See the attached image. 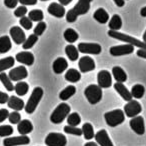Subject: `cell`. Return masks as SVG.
I'll return each mask as SVG.
<instances>
[{
    "mask_svg": "<svg viewBox=\"0 0 146 146\" xmlns=\"http://www.w3.org/2000/svg\"><path fill=\"white\" fill-rule=\"evenodd\" d=\"M108 35L114 39L123 41V42H126L127 44H131L132 46H137L139 49H144V50H146V43H144L143 41H140V40H138V39L134 38V37L130 36V35L125 34V33H121V32H119V31L109 30L108 31Z\"/></svg>",
    "mask_w": 146,
    "mask_h": 146,
    "instance_id": "1",
    "label": "cell"
},
{
    "mask_svg": "<svg viewBox=\"0 0 146 146\" xmlns=\"http://www.w3.org/2000/svg\"><path fill=\"white\" fill-rule=\"evenodd\" d=\"M70 106L66 104L65 102L60 103L57 105V107L54 109L50 116V121L54 124H60L65 120V118L68 117L70 114Z\"/></svg>",
    "mask_w": 146,
    "mask_h": 146,
    "instance_id": "2",
    "label": "cell"
},
{
    "mask_svg": "<svg viewBox=\"0 0 146 146\" xmlns=\"http://www.w3.org/2000/svg\"><path fill=\"white\" fill-rule=\"evenodd\" d=\"M43 97V89L41 87H35L33 92L31 93L27 103L25 104V112L31 114L36 110L39 102L41 101V98Z\"/></svg>",
    "mask_w": 146,
    "mask_h": 146,
    "instance_id": "3",
    "label": "cell"
},
{
    "mask_svg": "<svg viewBox=\"0 0 146 146\" xmlns=\"http://www.w3.org/2000/svg\"><path fill=\"white\" fill-rule=\"evenodd\" d=\"M104 119H105L108 126L116 127V126L120 125L124 122L125 114H124V111H122L121 109H115L112 110V111L106 112L104 114Z\"/></svg>",
    "mask_w": 146,
    "mask_h": 146,
    "instance_id": "4",
    "label": "cell"
},
{
    "mask_svg": "<svg viewBox=\"0 0 146 146\" xmlns=\"http://www.w3.org/2000/svg\"><path fill=\"white\" fill-rule=\"evenodd\" d=\"M84 95L90 104L92 105L97 104L102 99V88H100L96 84H91L85 88Z\"/></svg>",
    "mask_w": 146,
    "mask_h": 146,
    "instance_id": "5",
    "label": "cell"
},
{
    "mask_svg": "<svg viewBox=\"0 0 146 146\" xmlns=\"http://www.w3.org/2000/svg\"><path fill=\"white\" fill-rule=\"evenodd\" d=\"M45 144L47 146H66L67 139L63 134L51 132L45 138Z\"/></svg>",
    "mask_w": 146,
    "mask_h": 146,
    "instance_id": "6",
    "label": "cell"
},
{
    "mask_svg": "<svg viewBox=\"0 0 146 146\" xmlns=\"http://www.w3.org/2000/svg\"><path fill=\"white\" fill-rule=\"evenodd\" d=\"M91 1L92 0H78V2L75 4V6L70 9V12L77 18L80 15L86 14L90 9Z\"/></svg>",
    "mask_w": 146,
    "mask_h": 146,
    "instance_id": "7",
    "label": "cell"
},
{
    "mask_svg": "<svg viewBox=\"0 0 146 146\" xmlns=\"http://www.w3.org/2000/svg\"><path fill=\"white\" fill-rule=\"evenodd\" d=\"M78 51H80L81 53H85V54H94L98 55L101 53L102 48L99 44L97 43H86V42H81L78 44L77 47Z\"/></svg>",
    "mask_w": 146,
    "mask_h": 146,
    "instance_id": "8",
    "label": "cell"
},
{
    "mask_svg": "<svg viewBox=\"0 0 146 146\" xmlns=\"http://www.w3.org/2000/svg\"><path fill=\"white\" fill-rule=\"evenodd\" d=\"M142 111L141 104L137 101V100H133L127 102L125 106H124V113L126 114V116L130 118H134L136 116H138V114Z\"/></svg>",
    "mask_w": 146,
    "mask_h": 146,
    "instance_id": "9",
    "label": "cell"
},
{
    "mask_svg": "<svg viewBox=\"0 0 146 146\" xmlns=\"http://www.w3.org/2000/svg\"><path fill=\"white\" fill-rule=\"evenodd\" d=\"M9 78L11 81H19L25 79L28 76V71L25 68V66H18L15 68L11 69L9 71Z\"/></svg>",
    "mask_w": 146,
    "mask_h": 146,
    "instance_id": "10",
    "label": "cell"
},
{
    "mask_svg": "<svg viewBox=\"0 0 146 146\" xmlns=\"http://www.w3.org/2000/svg\"><path fill=\"white\" fill-rule=\"evenodd\" d=\"M134 46L131 44H124V45H117V46H112L109 49V52L112 56H122V55H128L133 53Z\"/></svg>",
    "mask_w": 146,
    "mask_h": 146,
    "instance_id": "11",
    "label": "cell"
},
{
    "mask_svg": "<svg viewBox=\"0 0 146 146\" xmlns=\"http://www.w3.org/2000/svg\"><path fill=\"white\" fill-rule=\"evenodd\" d=\"M30 143V139L26 135L15 136V137H7L3 140L4 146H18V145H27Z\"/></svg>",
    "mask_w": 146,
    "mask_h": 146,
    "instance_id": "12",
    "label": "cell"
},
{
    "mask_svg": "<svg viewBox=\"0 0 146 146\" xmlns=\"http://www.w3.org/2000/svg\"><path fill=\"white\" fill-rule=\"evenodd\" d=\"M97 82L100 88H109L112 85L111 73L107 70H101L97 74Z\"/></svg>",
    "mask_w": 146,
    "mask_h": 146,
    "instance_id": "13",
    "label": "cell"
},
{
    "mask_svg": "<svg viewBox=\"0 0 146 146\" xmlns=\"http://www.w3.org/2000/svg\"><path fill=\"white\" fill-rule=\"evenodd\" d=\"M130 127L131 129L138 135H143L145 132V122L144 118L142 116H136L134 118H131L130 120Z\"/></svg>",
    "mask_w": 146,
    "mask_h": 146,
    "instance_id": "14",
    "label": "cell"
},
{
    "mask_svg": "<svg viewBox=\"0 0 146 146\" xmlns=\"http://www.w3.org/2000/svg\"><path fill=\"white\" fill-rule=\"evenodd\" d=\"M78 67L81 73H86L92 71L95 69V62L94 60L89 56H83L79 59L78 62Z\"/></svg>",
    "mask_w": 146,
    "mask_h": 146,
    "instance_id": "15",
    "label": "cell"
},
{
    "mask_svg": "<svg viewBox=\"0 0 146 146\" xmlns=\"http://www.w3.org/2000/svg\"><path fill=\"white\" fill-rule=\"evenodd\" d=\"M10 36L12 38V40L14 41V43H16L17 45L23 44L25 42V33L23 31V29H21L18 26H13L10 29Z\"/></svg>",
    "mask_w": 146,
    "mask_h": 146,
    "instance_id": "16",
    "label": "cell"
},
{
    "mask_svg": "<svg viewBox=\"0 0 146 146\" xmlns=\"http://www.w3.org/2000/svg\"><path fill=\"white\" fill-rule=\"evenodd\" d=\"M94 138H95V140H96V143L100 146H114L113 142L110 139L107 131L104 129L98 131L97 133L95 134Z\"/></svg>",
    "mask_w": 146,
    "mask_h": 146,
    "instance_id": "17",
    "label": "cell"
},
{
    "mask_svg": "<svg viewBox=\"0 0 146 146\" xmlns=\"http://www.w3.org/2000/svg\"><path fill=\"white\" fill-rule=\"evenodd\" d=\"M48 13H50L52 16L57 18H62L65 16V7L57 2H52L47 8Z\"/></svg>",
    "mask_w": 146,
    "mask_h": 146,
    "instance_id": "18",
    "label": "cell"
},
{
    "mask_svg": "<svg viewBox=\"0 0 146 146\" xmlns=\"http://www.w3.org/2000/svg\"><path fill=\"white\" fill-rule=\"evenodd\" d=\"M15 59H16L18 62L22 63V64L28 65V66H31V65L34 63V55L31 52H28V51H23V52H18L15 56Z\"/></svg>",
    "mask_w": 146,
    "mask_h": 146,
    "instance_id": "19",
    "label": "cell"
},
{
    "mask_svg": "<svg viewBox=\"0 0 146 146\" xmlns=\"http://www.w3.org/2000/svg\"><path fill=\"white\" fill-rule=\"evenodd\" d=\"M113 86H114V89L116 90V92H117L125 101H127V102L131 101L132 100L131 92L127 89V87H126L123 83H118V82H116Z\"/></svg>",
    "mask_w": 146,
    "mask_h": 146,
    "instance_id": "20",
    "label": "cell"
},
{
    "mask_svg": "<svg viewBox=\"0 0 146 146\" xmlns=\"http://www.w3.org/2000/svg\"><path fill=\"white\" fill-rule=\"evenodd\" d=\"M67 67H68V62L63 57H58L57 59H55L52 64V69L54 71V73H56V74L63 73L67 69Z\"/></svg>",
    "mask_w": 146,
    "mask_h": 146,
    "instance_id": "21",
    "label": "cell"
},
{
    "mask_svg": "<svg viewBox=\"0 0 146 146\" xmlns=\"http://www.w3.org/2000/svg\"><path fill=\"white\" fill-rule=\"evenodd\" d=\"M7 105L9 108L13 109L14 111H20V110L24 109V101L21 98L16 97V96H10L7 102Z\"/></svg>",
    "mask_w": 146,
    "mask_h": 146,
    "instance_id": "22",
    "label": "cell"
},
{
    "mask_svg": "<svg viewBox=\"0 0 146 146\" xmlns=\"http://www.w3.org/2000/svg\"><path fill=\"white\" fill-rule=\"evenodd\" d=\"M112 75H113L114 79L118 82V83H123L127 80V74L126 72L119 66H114L112 68Z\"/></svg>",
    "mask_w": 146,
    "mask_h": 146,
    "instance_id": "23",
    "label": "cell"
},
{
    "mask_svg": "<svg viewBox=\"0 0 146 146\" xmlns=\"http://www.w3.org/2000/svg\"><path fill=\"white\" fill-rule=\"evenodd\" d=\"M18 132L21 134V135H27V134L31 133L33 130V125L31 123V121L27 119H24V120H21L20 122L18 123Z\"/></svg>",
    "mask_w": 146,
    "mask_h": 146,
    "instance_id": "24",
    "label": "cell"
},
{
    "mask_svg": "<svg viewBox=\"0 0 146 146\" xmlns=\"http://www.w3.org/2000/svg\"><path fill=\"white\" fill-rule=\"evenodd\" d=\"M93 18L95 19L97 22L101 23V24H105L106 22L109 21V14L106 12L104 8H98L97 10L94 12Z\"/></svg>",
    "mask_w": 146,
    "mask_h": 146,
    "instance_id": "25",
    "label": "cell"
},
{
    "mask_svg": "<svg viewBox=\"0 0 146 146\" xmlns=\"http://www.w3.org/2000/svg\"><path fill=\"white\" fill-rule=\"evenodd\" d=\"M65 79L68 82H71V83H75V82H78L81 79V74H80L79 71L74 68L68 69L65 73Z\"/></svg>",
    "mask_w": 146,
    "mask_h": 146,
    "instance_id": "26",
    "label": "cell"
},
{
    "mask_svg": "<svg viewBox=\"0 0 146 146\" xmlns=\"http://www.w3.org/2000/svg\"><path fill=\"white\" fill-rule=\"evenodd\" d=\"M76 93V87L73 85H69L67 87H65V89H63L62 91L59 93V98L62 101H66L70 97H72L74 94Z\"/></svg>",
    "mask_w": 146,
    "mask_h": 146,
    "instance_id": "27",
    "label": "cell"
},
{
    "mask_svg": "<svg viewBox=\"0 0 146 146\" xmlns=\"http://www.w3.org/2000/svg\"><path fill=\"white\" fill-rule=\"evenodd\" d=\"M65 53H66L69 60L71 61H76L79 57V51L74 45H67L65 47Z\"/></svg>",
    "mask_w": 146,
    "mask_h": 146,
    "instance_id": "28",
    "label": "cell"
},
{
    "mask_svg": "<svg viewBox=\"0 0 146 146\" xmlns=\"http://www.w3.org/2000/svg\"><path fill=\"white\" fill-rule=\"evenodd\" d=\"M108 26H109L110 30L112 31H118L122 26V20L121 17L118 14H114L113 16L111 17L109 23H108Z\"/></svg>",
    "mask_w": 146,
    "mask_h": 146,
    "instance_id": "29",
    "label": "cell"
},
{
    "mask_svg": "<svg viewBox=\"0 0 146 146\" xmlns=\"http://www.w3.org/2000/svg\"><path fill=\"white\" fill-rule=\"evenodd\" d=\"M82 135L84 136L86 140H91L92 138H94L95 136V133H94V129L92 124L90 123H84L82 125Z\"/></svg>",
    "mask_w": 146,
    "mask_h": 146,
    "instance_id": "30",
    "label": "cell"
},
{
    "mask_svg": "<svg viewBox=\"0 0 146 146\" xmlns=\"http://www.w3.org/2000/svg\"><path fill=\"white\" fill-rule=\"evenodd\" d=\"M12 47V44H11V40L9 38V36H2L0 37V53H6L8 52L9 50Z\"/></svg>",
    "mask_w": 146,
    "mask_h": 146,
    "instance_id": "31",
    "label": "cell"
},
{
    "mask_svg": "<svg viewBox=\"0 0 146 146\" xmlns=\"http://www.w3.org/2000/svg\"><path fill=\"white\" fill-rule=\"evenodd\" d=\"M14 63H15V59L12 56L0 59V73H2L3 71L13 67L14 66Z\"/></svg>",
    "mask_w": 146,
    "mask_h": 146,
    "instance_id": "32",
    "label": "cell"
},
{
    "mask_svg": "<svg viewBox=\"0 0 146 146\" xmlns=\"http://www.w3.org/2000/svg\"><path fill=\"white\" fill-rule=\"evenodd\" d=\"M131 95L132 98H135V99H140L144 96L145 93V88L142 84H135L133 87L131 88Z\"/></svg>",
    "mask_w": 146,
    "mask_h": 146,
    "instance_id": "33",
    "label": "cell"
},
{
    "mask_svg": "<svg viewBox=\"0 0 146 146\" xmlns=\"http://www.w3.org/2000/svg\"><path fill=\"white\" fill-rule=\"evenodd\" d=\"M63 36H64L65 40H66L67 42H69V43H74L75 41L78 40V38H79V35H78V33L72 28L66 29V30L64 31V34H63Z\"/></svg>",
    "mask_w": 146,
    "mask_h": 146,
    "instance_id": "34",
    "label": "cell"
},
{
    "mask_svg": "<svg viewBox=\"0 0 146 146\" xmlns=\"http://www.w3.org/2000/svg\"><path fill=\"white\" fill-rule=\"evenodd\" d=\"M14 90L18 96H23V95H25V94H27V92H28L29 85L24 81L17 82L16 85L14 86Z\"/></svg>",
    "mask_w": 146,
    "mask_h": 146,
    "instance_id": "35",
    "label": "cell"
},
{
    "mask_svg": "<svg viewBox=\"0 0 146 146\" xmlns=\"http://www.w3.org/2000/svg\"><path fill=\"white\" fill-rule=\"evenodd\" d=\"M0 81L4 85L6 90H8L9 92L14 90V85L12 84V81L10 80V78H9V76L7 75L6 73H4V72L0 73Z\"/></svg>",
    "mask_w": 146,
    "mask_h": 146,
    "instance_id": "36",
    "label": "cell"
},
{
    "mask_svg": "<svg viewBox=\"0 0 146 146\" xmlns=\"http://www.w3.org/2000/svg\"><path fill=\"white\" fill-rule=\"evenodd\" d=\"M81 122V118H80V115L77 113V112H73V113H70L67 117V123H68L69 126H72V127H77L78 125Z\"/></svg>",
    "mask_w": 146,
    "mask_h": 146,
    "instance_id": "37",
    "label": "cell"
},
{
    "mask_svg": "<svg viewBox=\"0 0 146 146\" xmlns=\"http://www.w3.org/2000/svg\"><path fill=\"white\" fill-rule=\"evenodd\" d=\"M28 18L31 21H35V22H41L44 18V14H43L42 10H39V9H34V10H31L28 13Z\"/></svg>",
    "mask_w": 146,
    "mask_h": 146,
    "instance_id": "38",
    "label": "cell"
},
{
    "mask_svg": "<svg viewBox=\"0 0 146 146\" xmlns=\"http://www.w3.org/2000/svg\"><path fill=\"white\" fill-rule=\"evenodd\" d=\"M38 41V36H36L35 34H31L27 37V39L25 40V42L22 44L23 49H30L33 47V45H35V43Z\"/></svg>",
    "mask_w": 146,
    "mask_h": 146,
    "instance_id": "39",
    "label": "cell"
},
{
    "mask_svg": "<svg viewBox=\"0 0 146 146\" xmlns=\"http://www.w3.org/2000/svg\"><path fill=\"white\" fill-rule=\"evenodd\" d=\"M65 133L67 134H71V135H76V136H81L82 135V130L81 128H78V127H72V126H65L63 128Z\"/></svg>",
    "mask_w": 146,
    "mask_h": 146,
    "instance_id": "40",
    "label": "cell"
},
{
    "mask_svg": "<svg viewBox=\"0 0 146 146\" xmlns=\"http://www.w3.org/2000/svg\"><path fill=\"white\" fill-rule=\"evenodd\" d=\"M13 133V128L10 125H1L0 126V137L10 136Z\"/></svg>",
    "mask_w": 146,
    "mask_h": 146,
    "instance_id": "41",
    "label": "cell"
},
{
    "mask_svg": "<svg viewBox=\"0 0 146 146\" xmlns=\"http://www.w3.org/2000/svg\"><path fill=\"white\" fill-rule=\"evenodd\" d=\"M46 27H47V25H46V23H45V22H43V21L38 22L36 26H35L34 33H33V34H35L36 36H40V35H42L43 33H44Z\"/></svg>",
    "mask_w": 146,
    "mask_h": 146,
    "instance_id": "42",
    "label": "cell"
},
{
    "mask_svg": "<svg viewBox=\"0 0 146 146\" xmlns=\"http://www.w3.org/2000/svg\"><path fill=\"white\" fill-rule=\"evenodd\" d=\"M8 120L11 124H17L21 121V115L20 113H18L17 111H13L11 113H9Z\"/></svg>",
    "mask_w": 146,
    "mask_h": 146,
    "instance_id": "43",
    "label": "cell"
},
{
    "mask_svg": "<svg viewBox=\"0 0 146 146\" xmlns=\"http://www.w3.org/2000/svg\"><path fill=\"white\" fill-rule=\"evenodd\" d=\"M19 23H20L21 27H23V28L26 29V30H29V29H31V28H32V26H33L32 21H31L30 19H29L28 17H26V16L20 18V21H19Z\"/></svg>",
    "mask_w": 146,
    "mask_h": 146,
    "instance_id": "44",
    "label": "cell"
},
{
    "mask_svg": "<svg viewBox=\"0 0 146 146\" xmlns=\"http://www.w3.org/2000/svg\"><path fill=\"white\" fill-rule=\"evenodd\" d=\"M28 12V10H27V8H26V6H19V7H17V9L14 11V15L16 17H19V18H22V17H24L25 16V14Z\"/></svg>",
    "mask_w": 146,
    "mask_h": 146,
    "instance_id": "45",
    "label": "cell"
},
{
    "mask_svg": "<svg viewBox=\"0 0 146 146\" xmlns=\"http://www.w3.org/2000/svg\"><path fill=\"white\" fill-rule=\"evenodd\" d=\"M8 116H9L8 110L5 109V108L0 109V123L3 122V121H5L6 119H8Z\"/></svg>",
    "mask_w": 146,
    "mask_h": 146,
    "instance_id": "46",
    "label": "cell"
},
{
    "mask_svg": "<svg viewBox=\"0 0 146 146\" xmlns=\"http://www.w3.org/2000/svg\"><path fill=\"white\" fill-rule=\"evenodd\" d=\"M18 0H4V4L6 7L8 8L12 9V8H15L18 4Z\"/></svg>",
    "mask_w": 146,
    "mask_h": 146,
    "instance_id": "47",
    "label": "cell"
},
{
    "mask_svg": "<svg viewBox=\"0 0 146 146\" xmlns=\"http://www.w3.org/2000/svg\"><path fill=\"white\" fill-rule=\"evenodd\" d=\"M8 99H9L8 94L5 93V92L0 91V104L7 103V102H8Z\"/></svg>",
    "mask_w": 146,
    "mask_h": 146,
    "instance_id": "48",
    "label": "cell"
},
{
    "mask_svg": "<svg viewBox=\"0 0 146 146\" xmlns=\"http://www.w3.org/2000/svg\"><path fill=\"white\" fill-rule=\"evenodd\" d=\"M18 2L22 6H25V5H35L37 3V0H18Z\"/></svg>",
    "mask_w": 146,
    "mask_h": 146,
    "instance_id": "49",
    "label": "cell"
},
{
    "mask_svg": "<svg viewBox=\"0 0 146 146\" xmlns=\"http://www.w3.org/2000/svg\"><path fill=\"white\" fill-rule=\"evenodd\" d=\"M136 54H137V56L141 57V58L146 59V50H144V49H138Z\"/></svg>",
    "mask_w": 146,
    "mask_h": 146,
    "instance_id": "50",
    "label": "cell"
},
{
    "mask_svg": "<svg viewBox=\"0 0 146 146\" xmlns=\"http://www.w3.org/2000/svg\"><path fill=\"white\" fill-rule=\"evenodd\" d=\"M113 1L118 7H122L125 5V1H124V0H113Z\"/></svg>",
    "mask_w": 146,
    "mask_h": 146,
    "instance_id": "51",
    "label": "cell"
},
{
    "mask_svg": "<svg viewBox=\"0 0 146 146\" xmlns=\"http://www.w3.org/2000/svg\"><path fill=\"white\" fill-rule=\"evenodd\" d=\"M58 1H59V4H61L62 6H64V5H68L69 3H71L72 0H58Z\"/></svg>",
    "mask_w": 146,
    "mask_h": 146,
    "instance_id": "52",
    "label": "cell"
},
{
    "mask_svg": "<svg viewBox=\"0 0 146 146\" xmlns=\"http://www.w3.org/2000/svg\"><path fill=\"white\" fill-rule=\"evenodd\" d=\"M140 15H141L142 17H146V6L141 8V10H140Z\"/></svg>",
    "mask_w": 146,
    "mask_h": 146,
    "instance_id": "53",
    "label": "cell"
},
{
    "mask_svg": "<svg viewBox=\"0 0 146 146\" xmlns=\"http://www.w3.org/2000/svg\"><path fill=\"white\" fill-rule=\"evenodd\" d=\"M84 146H98V145H97V143H96V142L89 141V142H87V143L84 144Z\"/></svg>",
    "mask_w": 146,
    "mask_h": 146,
    "instance_id": "54",
    "label": "cell"
},
{
    "mask_svg": "<svg viewBox=\"0 0 146 146\" xmlns=\"http://www.w3.org/2000/svg\"><path fill=\"white\" fill-rule=\"evenodd\" d=\"M143 42L146 43V30H145V32L143 33Z\"/></svg>",
    "mask_w": 146,
    "mask_h": 146,
    "instance_id": "55",
    "label": "cell"
},
{
    "mask_svg": "<svg viewBox=\"0 0 146 146\" xmlns=\"http://www.w3.org/2000/svg\"><path fill=\"white\" fill-rule=\"evenodd\" d=\"M40 1H48V0H40Z\"/></svg>",
    "mask_w": 146,
    "mask_h": 146,
    "instance_id": "56",
    "label": "cell"
}]
</instances>
